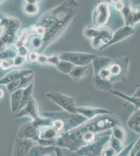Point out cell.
Listing matches in <instances>:
<instances>
[{"label":"cell","instance_id":"cell-32","mask_svg":"<svg viewBox=\"0 0 140 156\" xmlns=\"http://www.w3.org/2000/svg\"><path fill=\"white\" fill-rule=\"evenodd\" d=\"M14 66V58H7L0 62V68L3 70H7Z\"/></svg>","mask_w":140,"mask_h":156},{"label":"cell","instance_id":"cell-29","mask_svg":"<svg viewBox=\"0 0 140 156\" xmlns=\"http://www.w3.org/2000/svg\"><path fill=\"white\" fill-rule=\"evenodd\" d=\"M139 137H140V135L135 140H133V142L129 144L127 146L124 147L123 151L120 152L118 154H117L116 156H129L132 150L133 149L135 144Z\"/></svg>","mask_w":140,"mask_h":156},{"label":"cell","instance_id":"cell-25","mask_svg":"<svg viewBox=\"0 0 140 156\" xmlns=\"http://www.w3.org/2000/svg\"><path fill=\"white\" fill-rule=\"evenodd\" d=\"M29 29H24L19 37L17 39L15 46L16 48H18L21 46H24L26 44L27 41L28 40L29 37Z\"/></svg>","mask_w":140,"mask_h":156},{"label":"cell","instance_id":"cell-20","mask_svg":"<svg viewBox=\"0 0 140 156\" xmlns=\"http://www.w3.org/2000/svg\"><path fill=\"white\" fill-rule=\"evenodd\" d=\"M16 29H4L1 37L6 47L15 44L17 39V32Z\"/></svg>","mask_w":140,"mask_h":156},{"label":"cell","instance_id":"cell-6","mask_svg":"<svg viewBox=\"0 0 140 156\" xmlns=\"http://www.w3.org/2000/svg\"><path fill=\"white\" fill-rule=\"evenodd\" d=\"M61 60L70 62L75 66H86L92 62L97 55L81 52H64L59 54Z\"/></svg>","mask_w":140,"mask_h":156},{"label":"cell","instance_id":"cell-43","mask_svg":"<svg viewBox=\"0 0 140 156\" xmlns=\"http://www.w3.org/2000/svg\"><path fill=\"white\" fill-rule=\"evenodd\" d=\"M135 151V150L134 146L133 149L131 151V152L129 156H134Z\"/></svg>","mask_w":140,"mask_h":156},{"label":"cell","instance_id":"cell-14","mask_svg":"<svg viewBox=\"0 0 140 156\" xmlns=\"http://www.w3.org/2000/svg\"><path fill=\"white\" fill-rule=\"evenodd\" d=\"M21 22L16 18L4 14H0V28L19 30Z\"/></svg>","mask_w":140,"mask_h":156},{"label":"cell","instance_id":"cell-26","mask_svg":"<svg viewBox=\"0 0 140 156\" xmlns=\"http://www.w3.org/2000/svg\"><path fill=\"white\" fill-rule=\"evenodd\" d=\"M74 65L71 64L70 62H67L64 60H60L57 65H55V67L59 71L65 74H69L72 69L74 68Z\"/></svg>","mask_w":140,"mask_h":156},{"label":"cell","instance_id":"cell-37","mask_svg":"<svg viewBox=\"0 0 140 156\" xmlns=\"http://www.w3.org/2000/svg\"><path fill=\"white\" fill-rule=\"evenodd\" d=\"M26 60V58L25 57H21L20 55H17L16 57L14 58V66L18 67L22 66Z\"/></svg>","mask_w":140,"mask_h":156},{"label":"cell","instance_id":"cell-17","mask_svg":"<svg viewBox=\"0 0 140 156\" xmlns=\"http://www.w3.org/2000/svg\"><path fill=\"white\" fill-rule=\"evenodd\" d=\"M59 134L60 133L57 132L52 126H47L39 129L38 137L37 140L39 139L43 140H56Z\"/></svg>","mask_w":140,"mask_h":156},{"label":"cell","instance_id":"cell-28","mask_svg":"<svg viewBox=\"0 0 140 156\" xmlns=\"http://www.w3.org/2000/svg\"><path fill=\"white\" fill-rule=\"evenodd\" d=\"M21 79H15L7 84V85H6V88L7 90H9V92L12 93L18 89H21Z\"/></svg>","mask_w":140,"mask_h":156},{"label":"cell","instance_id":"cell-34","mask_svg":"<svg viewBox=\"0 0 140 156\" xmlns=\"http://www.w3.org/2000/svg\"><path fill=\"white\" fill-rule=\"evenodd\" d=\"M30 44L34 48L36 49L39 48L41 46H43V39L36 36L31 39Z\"/></svg>","mask_w":140,"mask_h":156},{"label":"cell","instance_id":"cell-33","mask_svg":"<svg viewBox=\"0 0 140 156\" xmlns=\"http://www.w3.org/2000/svg\"><path fill=\"white\" fill-rule=\"evenodd\" d=\"M60 60V55L59 54H55V55L47 57L46 64H50V65L55 66L58 64Z\"/></svg>","mask_w":140,"mask_h":156},{"label":"cell","instance_id":"cell-18","mask_svg":"<svg viewBox=\"0 0 140 156\" xmlns=\"http://www.w3.org/2000/svg\"><path fill=\"white\" fill-rule=\"evenodd\" d=\"M112 59L105 56H97L93 60V67L94 70V75H95L101 69L108 67L112 62Z\"/></svg>","mask_w":140,"mask_h":156},{"label":"cell","instance_id":"cell-35","mask_svg":"<svg viewBox=\"0 0 140 156\" xmlns=\"http://www.w3.org/2000/svg\"><path fill=\"white\" fill-rule=\"evenodd\" d=\"M117 154L115 151L107 144V145L103 149L100 156H116Z\"/></svg>","mask_w":140,"mask_h":156},{"label":"cell","instance_id":"cell-10","mask_svg":"<svg viewBox=\"0 0 140 156\" xmlns=\"http://www.w3.org/2000/svg\"><path fill=\"white\" fill-rule=\"evenodd\" d=\"M23 116L29 117L32 119V120L40 116L37 103L32 98V95L29 98L25 106L19 111L17 115V117Z\"/></svg>","mask_w":140,"mask_h":156},{"label":"cell","instance_id":"cell-11","mask_svg":"<svg viewBox=\"0 0 140 156\" xmlns=\"http://www.w3.org/2000/svg\"><path fill=\"white\" fill-rule=\"evenodd\" d=\"M34 76V71L29 69H21L18 70H14L8 73L0 79V84L7 85L13 80L17 79Z\"/></svg>","mask_w":140,"mask_h":156},{"label":"cell","instance_id":"cell-3","mask_svg":"<svg viewBox=\"0 0 140 156\" xmlns=\"http://www.w3.org/2000/svg\"><path fill=\"white\" fill-rule=\"evenodd\" d=\"M129 62L128 57H122L115 61H112L108 68L110 74V82L124 81L127 79L129 74Z\"/></svg>","mask_w":140,"mask_h":156},{"label":"cell","instance_id":"cell-38","mask_svg":"<svg viewBox=\"0 0 140 156\" xmlns=\"http://www.w3.org/2000/svg\"><path fill=\"white\" fill-rule=\"evenodd\" d=\"M17 53L21 57L26 58L28 54V50L25 46H21L17 48Z\"/></svg>","mask_w":140,"mask_h":156},{"label":"cell","instance_id":"cell-21","mask_svg":"<svg viewBox=\"0 0 140 156\" xmlns=\"http://www.w3.org/2000/svg\"><path fill=\"white\" fill-rule=\"evenodd\" d=\"M89 71L88 66H75L69 73L70 76L74 81H82L86 76Z\"/></svg>","mask_w":140,"mask_h":156},{"label":"cell","instance_id":"cell-9","mask_svg":"<svg viewBox=\"0 0 140 156\" xmlns=\"http://www.w3.org/2000/svg\"><path fill=\"white\" fill-rule=\"evenodd\" d=\"M134 34V30L132 27L125 25L123 27H121L116 30L115 33L113 34L112 39L108 42V43L103 46L100 50H103L109 45L123 41L124 39L131 36Z\"/></svg>","mask_w":140,"mask_h":156},{"label":"cell","instance_id":"cell-40","mask_svg":"<svg viewBox=\"0 0 140 156\" xmlns=\"http://www.w3.org/2000/svg\"><path fill=\"white\" fill-rule=\"evenodd\" d=\"M6 45L5 43L2 40V38L0 36V53L6 50Z\"/></svg>","mask_w":140,"mask_h":156},{"label":"cell","instance_id":"cell-13","mask_svg":"<svg viewBox=\"0 0 140 156\" xmlns=\"http://www.w3.org/2000/svg\"><path fill=\"white\" fill-rule=\"evenodd\" d=\"M39 129L34 126L32 122L25 124L19 133V138L36 140L38 137Z\"/></svg>","mask_w":140,"mask_h":156},{"label":"cell","instance_id":"cell-42","mask_svg":"<svg viewBox=\"0 0 140 156\" xmlns=\"http://www.w3.org/2000/svg\"><path fill=\"white\" fill-rule=\"evenodd\" d=\"M4 96V91L2 89L0 88V99H2Z\"/></svg>","mask_w":140,"mask_h":156},{"label":"cell","instance_id":"cell-30","mask_svg":"<svg viewBox=\"0 0 140 156\" xmlns=\"http://www.w3.org/2000/svg\"><path fill=\"white\" fill-rule=\"evenodd\" d=\"M17 55V51L14 50H6L0 53V61L7 58H14Z\"/></svg>","mask_w":140,"mask_h":156},{"label":"cell","instance_id":"cell-19","mask_svg":"<svg viewBox=\"0 0 140 156\" xmlns=\"http://www.w3.org/2000/svg\"><path fill=\"white\" fill-rule=\"evenodd\" d=\"M110 92L124 99L125 101H128V103L133 104L135 107V110L140 109V90H138L136 94H135L134 96L131 97L128 96L127 95L121 92L118 90H110Z\"/></svg>","mask_w":140,"mask_h":156},{"label":"cell","instance_id":"cell-12","mask_svg":"<svg viewBox=\"0 0 140 156\" xmlns=\"http://www.w3.org/2000/svg\"><path fill=\"white\" fill-rule=\"evenodd\" d=\"M124 16L126 26L132 27V26L140 22V11L134 9L130 5H124L121 11Z\"/></svg>","mask_w":140,"mask_h":156},{"label":"cell","instance_id":"cell-1","mask_svg":"<svg viewBox=\"0 0 140 156\" xmlns=\"http://www.w3.org/2000/svg\"><path fill=\"white\" fill-rule=\"evenodd\" d=\"M78 6L79 3L75 1L62 2L41 16L38 25L45 30L42 51L64 33L72 23Z\"/></svg>","mask_w":140,"mask_h":156},{"label":"cell","instance_id":"cell-22","mask_svg":"<svg viewBox=\"0 0 140 156\" xmlns=\"http://www.w3.org/2000/svg\"><path fill=\"white\" fill-rule=\"evenodd\" d=\"M23 90L24 89H18L11 94V109L13 112H15L18 110L23 98Z\"/></svg>","mask_w":140,"mask_h":156},{"label":"cell","instance_id":"cell-36","mask_svg":"<svg viewBox=\"0 0 140 156\" xmlns=\"http://www.w3.org/2000/svg\"><path fill=\"white\" fill-rule=\"evenodd\" d=\"M40 54L37 51H32L30 52L28 55V60L30 62H38Z\"/></svg>","mask_w":140,"mask_h":156},{"label":"cell","instance_id":"cell-8","mask_svg":"<svg viewBox=\"0 0 140 156\" xmlns=\"http://www.w3.org/2000/svg\"><path fill=\"white\" fill-rule=\"evenodd\" d=\"M76 112L77 113L86 117L89 120L99 115H112V112L110 110L105 108L91 106L77 107Z\"/></svg>","mask_w":140,"mask_h":156},{"label":"cell","instance_id":"cell-39","mask_svg":"<svg viewBox=\"0 0 140 156\" xmlns=\"http://www.w3.org/2000/svg\"><path fill=\"white\" fill-rule=\"evenodd\" d=\"M115 3H114V6L115 9L117 10V11H119V12H121V11L123 10V9L124 8V3H123L122 1H114Z\"/></svg>","mask_w":140,"mask_h":156},{"label":"cell","instance_id":"cell-16","mask_svg":"<svg viewBox=\"0 0 140 156\" xmlns=\"http://www.w3.org/2000/svg\"><path fill=\"white\" fill-rule=\"evenodd\" d=\"M140 109L135 110L127 121L128 128L138 135H140Z\"/></svg>","mask_w":140,"mask_h":156},{"label":"cell","instance_id":"cell-23","mask_svg":"<svg viewBox=\"0 0 140 156\" xmlns=\"http://www.w3.org/2000/svg\"><path fill=\"white\" fill-rule=\"evenodd\" d=\"M37 1H26L24 5V11L29 16H35L39 12V7Z\"/></svg>","mask_w":140,"mask_h":156},{"label":"cell","instance_id":"cell-41","mask_svg":"<svg viewBox=\"0 0 140 156\" xmlns=\"http://www.w3.org/2000/svg\"><path fill=\"white\" fill-rule=\"evenodd\" d=\"M55 154L56 156H65L63 154V153H62V151L61 150L60 148L57 147H55V151H54Z\"/></svg>","mask_w":140,"mask_h":156},{"label":"cell","instance_id":"cell-15","mask_svg":"<svg viewBox=\"0 0 140 156\" xmlns=\"http://www.w3.org/2000/svg\"><path fill=\"white\" fill-rule=\"evenodd\" d=\"M55 145L43 146L36 144L29 150L25 156H44L51 154L55 149Z\"/></svg>","mask_w":140,"mask_h":156},{"label":"cell","instance_id":"cell-5","mask_svg":"<svg viewBox=\"0 0 140 156\" xmlns=\"http://www.w3.org/2000/svg\"><path fill=\"white\" fill-rule=\"evenodd\" d=\"M46 95L52 101L60 107L65 112L71 114L77 113V106L74 98L57 91H51L47 93Z\"/></svg>","mask_w":140,"mask_h":156},{"label":"cell","instance_id":"cell-24","mask_svg":"<svg viewBox=\"0 0 140 156\" xmlns=\"http://www.w3.org/2000/svg\"><path fill=\"white\" fill-rule=\"evenodd\" d=\"M111 131L112 135L115 138L123 143L126 141L127 133L123 126L120 125H117L112 128Z\"/></svg>","mask_w":140,"mask_h":156},{"label":"cell","instance_id":"cell-27","mask_svg":"<svg viewBox=\"0 0 140 156\" xmlns=\"http://www.w3.org/2000/svg\"><path fill=\"white\" fill-rule=\"evenodd\" d=\"M108 145L115 151L117 154L123 151L124 147L123 143L115 138L112 135L110 140L108 142Z\"/></svg>","mask_w":140,"mask_h":156},{"label":"cell","instance_id":"cell-7","mask_svg":"<svg viewBox=\"0 0 140 156\" xmlns=\"http://www.w3.org/2000/svg\"><path fill=\"white\" fill-rule=\"evenodd\" d=\"M110 8L107 3L101 2L98 4L94 10L93 21L96 27H103L110 17Z\"/></svg>","mask_w":140,"mask_h":156},{"label":"cell","instance_id":"cell-31","mask_svg":"<svg viewBox=\"0 0 140 156\" xmlns=\"http://www.w3.org/2000/svg\"><path fill=\"white\" fill-rule=\"evenodd\" d=\"M51 126L59 133H60L64 131L65 123L61 119H56L55 120L52 121Z\"/></svg>","mask_w":140,"mask_h":156},{"label":"cell","instance_id":"cell-4","mask_svg":"<svg viewBox=\"0 0 140 156\" xmlns=\"http://www.w3.org/2000/svg\"><path fill=\"white\" fill-rule=\"evenodd\" d=\"M112 136L111 129L103 133L97 140L92 144L86 146L76 151L79 156H100Z\"/></svg>","mask_w":140,"mask_h":156},{"label":"cell","instance_id":"cell-2","mask_svg":"<svg viewBox=\"0 0 140 156\" xmlns=\"http://www.w3.org/2000/svg\"><path fill=\"white\" fill-rule=\"evenodd\" d=\"M104 133H94L89 129L85 123L78 128L61 132L55 140V145L75 153L83 147L95 142Z\"/></svg>","mask_w":140,"mask_h":156},{"label":"cell","instance_id":"cell-44","mask_svg":"<svg viewBox=\"0 0 140 156\" xmlns=\"http://www.w3.org/2000/svg\"><path fill=\"white\" fill-rule=\"evenodd\" d=\"M50 156V154H47V155H46V156Z\"/></svg>","mask_w":140,"mask_h":156}]
</instances>
